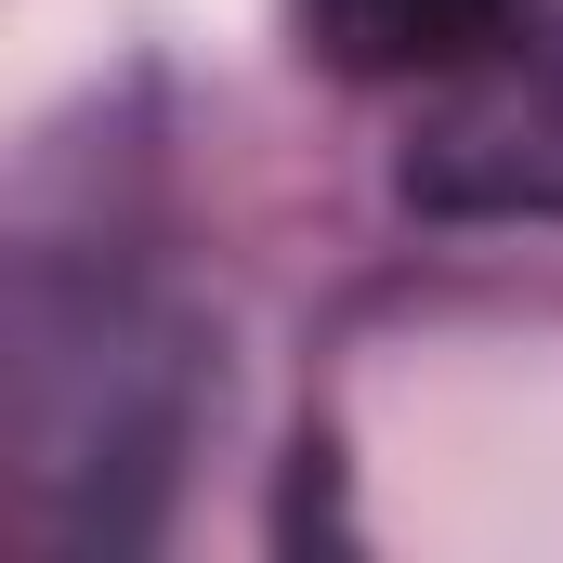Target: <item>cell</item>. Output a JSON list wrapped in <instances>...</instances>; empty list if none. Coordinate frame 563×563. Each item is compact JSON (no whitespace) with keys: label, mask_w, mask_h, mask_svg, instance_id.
I'll use <instances>...</instances> for the list:
<instances>
[{"label":"cell","mask_w":563,"mask_h":563,"mask_svg":"<svg viewBox=\"0 0 563 563\" xmlns=\"http://www.w3.org/2000/svg\"><path fill=\"white\" fill-rule=\"evenodd\" d=\"M288 40L367 92H459L538 40V0H288Z\"/></svg>","instance_id":"1"}]
</instances>
